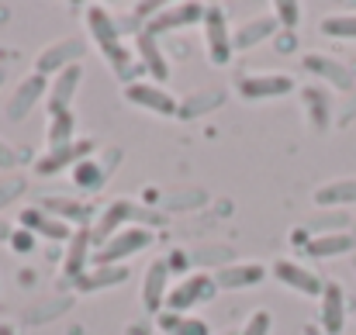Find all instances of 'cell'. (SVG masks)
<instances>
[{
	"label": "cell",
	"mask_w": 356,
	"mask_h": 335,
	"mask_svg": "<svg viewBox=\"0 0 356 335\" xmlns=\"http://www.w3.org/2000/svg\"><path fill=\"white\" fill-rule=\"evenodd\" d=\"M87 24H90V35H94L97 49L104 52V59L111 63V70L124 80V87L131 83V76H135V73H145L142 66H131V56H128V49L121 45L118 24H115V17H108V10H104V7L90 3V7H87Z\"/></svg>",
	"instance_id": "cell-1"
},
{
	"label": "cell",
	"mask_w": 356,
	"mask_h": 335,
	"mask_svg": "<svg viewBox=\"0 0 356 335\" xmlns=\"http://www.w3.org/2000/svg\"><path fill=\"white\" fill-rule=\"evenodd\" d=\"M152 245V231L142 228V224H128V228H118L108 242H101V249L94 252V266H118L121 259L142 252Z\"/></svg>",
	"instance_id": "cell-2"
},
{
	"label": "cell",
	"mask_w": 356,
	"mask_h": 335,
	"mask_svg": "<svg viewBox=\"0 0 356 335\" xmlns=\"http://www.w3.org/2000/svg\"><path fill=\"white\" fill-rule=\"evenodd\" d=\"M204 45H208V59L215 66H229L232 59V35H229V21H225V10L222 7H208L204 10Z\"/></svg>",
	"instance_id": "cell-3"
},
{
	"label": "cell",
	"mask_w": 356,
	"mask_h": 335,
	"mask_svg": "<svg viewBox=\"0 0 356 335\" xmlns=\"http://www.w3.org/2000/svg\"><path fill=\"white\" fill-rule=\"evenodd\" d=\"M215 291H218L215 277H208V273H191L187 280H180V284L166 294V311L184 315V311H187V308H194L197 301H211V297H215Z\"/></svg>",
	"instance_id": "cell-4"
},
{
	"label": "cell",
	"mask_w": 356,
	"mask_h": 335,
	"mask_svg": "<svg viewBox=\"0 0 356 335\" xmlns=\"http://www.w3.org/2000/svg\"><path fill=\"white\" fill-rule=\"evenodd\" d=\"M270 273H273V280H280L284 287H291V291H298L305 297H322V287L325 284L318 280V273L308 270V266H301V263H294V259H277L270 266Z\"/></svg>",
	"instance_id": "cell-5"
},
{
	"label": "cell",
	"mask_w": 356,
	"mask_h": 335,
	"mask_svg": "<svg viewBox=\"0 0 356 335\" xmlns=\"http://www.w3.org/2000/svg\"><path fill=\"white\" fill-rule=\"evenodd\" d=\"M166 294H170V259H152L149 270L142 273V308L159 315L166 308Z\"/></svg>",
	"instance_id": "cell-6"
},
{
	"label": "cell",
	"mask_w": 356,
	"mask_h": 335,
	"mask_svg": "<svg viewBox=\"0 0 356 335\" xmlns=\"http://www.w3.org/2000/svg\"><path fill=\"white\" fill-rule=\"evenodd\" d=\"M291 90H294V80L284 73H252V76L238 80L242 101H273V97L291 94Z\"/></svg>",
	"instance_id": "cell-7"
},
{
	"label": "cell",
	"mask_w": 356,
	"mask_h": 335,
	"mask_svg": "<svg viewBox=\"0 0 356 335\" xmlns=\"http://www.w3.org/2000/svg\"><path fill=\"white\" fill-rule=\"evenodd\" d=\"M83 52H87V45H83L80 38H63V42H52V45H49V49L38 56V63H35V73H38V76L63 73L66 66H76Z\"/></svg>",
	"instance_id": "cell-8"
},
{
	"label": "cell",
	"mask_w": 356,
	"mask_h": 335,
	"mask_svg": "<svg viewBox=\"0 0 356 335\" xmlns=\"http://www.w3.org/2000/svg\"><path fill=\"white\" fill-rule=\"evenodd\" d=\"M124 101L135 104V108H145L152 114H177L180 104L173 94H166L159 83H128L124 87Z\"/></svg>",
	"instance_id": "cell-9"
},
{
	"label": "cell",
	"mask_w": 356,
	"mask_h": 335,
	"mask_svg": "<svg viewBox=\"0 0 356 335\" xmlns=\"http://www.w3.org/2000/svg\"><path fill=\"white\" fill-rule=\"evenodd\" d=\"M45 94H49V80H45V76H38V73L24 76V80H21V87L14 90L10 104H7V117H10V121L28 117V114H31V108H35V104H38Z\"/></svg>",
	"instance_id": "cell-10"
},
{
	"label": "cell",
	"mask_w": 356,
	"mask_h": 335,
	"mask_svg": "<svg viewBox=\"0 0 356 335\" xmlns=\"http://www.w3.org/2000/svg\"><path fill=\"white\" fill-rule=\"evenodd\" d=\"M80 80H83V66H80V63H76V66H66L63 73L52 76V83H49V114L70 111Z\"/></svg>",
	"instance_id": "cell-11"
},
{
	"label": "cell",
	"mask_w": 356,
	"mask_h": 335,
	"mask_svg": "<svg viewBox=\"0 0 356 335\" xmlns=\"http://www.w3.org/2000/svg\"><path fill=\"white\" fill-rule=\"evenodd\" d=\"M135 45H138V59H142V70L156 80V83H166L170 80V59L163 52V45L156 42V35L149 31H138L135 35Z\"/></svg>",
	"instance_id": "cell-12"
},
{
	"label": "cell",
	"mask_w": 356,
	"mask_h": 335,
	"mask_svg": "<svg viewBox=\"0 0 356 335\" xmlns=\"http://www.w3.org/2000/svg\"><path fill=\"white\" fill-rule=\"evenodd\" d=\"M204 3H177V7H163L159 10V17L156 21H149L145 24V31L149 35H159V31H173V28H184V24H197V21H204Z\"/></svg>",
	"instance_id": "cell-13"
},
{
	"label": "cell",
	"mask_w": 356,
	"mask_h": 335,
	"mask_svg": "<svg viewBox=\"0 0 356 335\" xmlns=\"http://www.w3.org/2000/svg\"><path fill=\"white\" fill-rule=\"evenodd\" d=\"M90 152H94V142H73V145H66V149H49V156L35 163V173L52 177V173H59V170H66V166H76V163L90 159Z\"/></svg>",
	"instance_id": "cell-14"
},
{
	"label": "cell",
	"mask_w": 356,
	"mask_h": 335,
	"mask_svg": "<svg viewBox=\"0 0 356 335\" xmlns=\"http://www.w3.org/2000/svg\"><path fill=\"white\" fill-rule=\"evenodd\" d=\"M305 70L308 73H315V76H322L325 83H332L336 90H353V73H350V66H343V63H336L332 56H322V52H312V56H305Z\"/></svg>",
	"instance_id": "cell-15"
},
{
	"label": "cell",
	"mask_w": 356,
	"mask_h": 335,
	"mask_svg": "<svg viewBox=\"0 0 356 335\" xmlns=\"http://www.w3.org/2000/svg\"><path fill=\"white\" fill-rule=\"evenodd\" d=\"M21 224L31 228V235H42V238H52V242H70L73 238V228L70 224L59 222L52 211H42V208L21 211Z\"/></svg>",
	"instance_id": "cell-16"
},
{
	"label": "cell",
	"mask_w": 356,
	"mask_h": 335,
	"mask_svg": "<svg viewBox=\"0 0 356 335\" xmlns=\"http://www.w3.org/2000/svg\"><path fill=\"white\" fill-rule=\"evenodd\" d=\"M346 325V294L339 284H325L322 287V332L325 335H339Z\"/></svg>",
	"instance_id": "cell-17"
},
{
	"label": "cell",
	"mask_w": 356,
	"mask_h": 335,
	"mask_svg": "<svg viewBox=\"0 0 356 335\" xmlns=\"http://www.w3.org/2000/svg\"><path fill=\"white\" fill-rule=\"evenodd\" d=\"M118 156H121L118 149H111V159H104V163H97L94 156L83 159V163H76V166H73L76 187H83V190H101L104 180H108V173H111V166H118Z\"/></svg>",
	"instance_id": "cell-18"
},
{
	"label": "cell",
	"mask_w": 356,
	"mask_h": 335,
	"mask_svg": "<svg viewBox=\"0 0 356 335\" xmlns=\"http://www.w3.org/2000/svg\"><path fill=\"white\" fill-rule=\"evenodd\" d=\"M266 277V266L263 263H232V266H222L215 273V284L225 287V291H238V287H252Z\"/></svg>",
	"instance_id": "cell-19"
},
{
	"label": "cell",
	"mask_w": 356,
	"mask_h": 335,
	"mask_svg": "<svg viewBox=\"0 0 356 335\" xmlns=\"http://www.w3.org/2000/svg\"><path fill=\"white\" fill-rule=\"evenodd\" d=\"M305 252H308V256H315V259H329V256L356 252V238L350 235V231H322V235L308 238Z\"/></svg>",
	"instance_id": "cell-20"
},
{
	"label": "cell",
	"mask_w": 356,
	"mask_h": 335,
	"mask_svg": "<svg viewBox=\"0 0 356 335\" xmlns=\"http://www.w3.org/2000/svg\"><path fill=\"white\" fill-rule=\"evenodd\" d=\"M277 17H252V21H245V24H238L236 31H232V49H252V45H259V42H266V38H273L277 35Z\"/></svg>",
	"instance_id": "cell-21"
},
{
	"label": "cell",
	"mask_w": 356,
	"mask_h": 335,
	"mask_svg": "<svg viewBox=\"0 0 356 335\" xmlns=\"http://www.w3.org/2000/svg\"><path fill=\"white\" fill-rule=\"evenodd\" d=\"M315 204H318V208H343V204H356V177L322 183V187L315 190Z\"/></svg>",
	"instance_id": "cell-22"
},
{
	"label": "cell",
	"mask_w": 356,
	"mask_h": 335,
	"mask_svg": "<svg viewBox=\"0 0 356 335\" xmlns=\"http://www.w3.org/2000/svg\"><path fill=\"white\" fill-rule=\"evenodd\" d=\"M128 218H138V208H135L131 201H111V204L101 211V218H97L94 238L108 242V238H111V231H115L121 222H128Z\"/></svg>",
	"instance_id": "cell-23"
},
{
	"label": "cell",
	"mask_w": 356,
	"mask_h": 335,
	"mask_svg": "<svg viewBox=\"0 0 356 335\" xmlns=\"http://www.w3.org/2000/svg\"><path fill=\"white\" fill-rule=\"evenodd\" d=\"M124 280H128V270H124V266H90V270L76 280V287L87 291V294H94V291L115 287V284H124Z\"/></svg>",
	"instance_id": "cell-24"
},
{
	"label": "cell",
	"mask_w": 356,
	"mask_h": 335,
	"mask_svg": "<svg viewBox=\"0 0 356 335\" xmlns=\"http://www.w3.org/2000/svg\"><path fill=\"white\" fill-rule=\"evenodd\" d=\"M156 329L166 335H208V325L201 318H187V315H177L166 308L156 315Z\"/></svg>",
	"instance_id": "cell-25"
},
{
	"label": "cell",
	"mask_w": 356,
	"mask_h": 335,
	"mask_svg": "<svg viewBox=\"0 0 356 335\" xmlns=\"http://www.w3.org/2000/svg\"><path fill=\"white\" fill-rule=\"evenodd\" d=\"M42 208H52V215L66 224H80V228L90 224V208L87 204H76V201H66V197H49V201H42Z\"/></svg>",
	"instance_id": "cell-26"
},
{
	"label": "cell",
	"mask_w": 356,
	"mask_h": 335,
	"mask_svg": "<svg viewBox=\"0 0 356 335\" xmlns=\"http://www.w3.org/2000/svg\"><path fill=\"white\" fill-rule=\"evenodd\" d=\"M87 249H90V231L87 228H76L73 238H70V252H66V277H83V266H87Z\"/></svg>",
	"instance_id": "cell-27"
},
{
	"label": "cell",
	"mask_w": 356,
	"mask_h": 335,
	"mask_svg": "<svg viewBox=\"0 0 356 335\" xmlns=\"http://www.w3.org/2000/svg\"><path fill=\"white\" fill-rule=\"evenodd\" d=\"M73 142H76L73 138V114H49V149H66Z\"/></svg>",
	"instance_id": "cell-28"
},
{
	"label": "cell",
	"mask_w": 356,
	"mask_h": 335,
	"mask_svg": "<svg viewBox=\"0 0 356 335\" xmlns=\"http://www.w3.org/2000/svg\"><path fill=\"white\" fill-rule=\"evenodd\" d=\"M305 97V108H308V117H312V124L315 128H329V111H332V104H329V97H325V90H305L301 94Z\"/></svg>",
	"instance_id": "cell-29"
},
{
	"label": "cell",
	"mask_w": 356,
	"mask_h": 335,
	"mask_svg": "<svg viewBox=\"0 0 356 335\" xmlns=\"http://www.w3.org/2000/svg\"><path fill=\"white\" fill-rule=\"evenodd\" d=\"M318 31L329 38H353L356 42V14H329V17H322Z\"/></svg>",
	"instance_id": "cell-30"
},
{
	"label": "cell",
	"mask_w": 356,
	"mask_h": 335,
	"mask_svg": "<svg viewBox=\"0 0 356 335\" xmlns=\"http://www.w3.org/2000/svg\"><path fill=\"white\" fill-rule=\"evenodd\" d=\"M273 14H277V24H280L284 31H294V28H298V17H301V7L291 3V0H277V3H273Z\"/></svg>",
	"instance_id": "cell-31"
},
{
	"label": "cell",
	"mask_w": 356,
	"mask_h": 335,
	"mask_svg": "<svg viewBox=\"0 0 356 335\" xmlns=\"http://www.w3.org/2000/svg\"><path fill=\"white\" fill-rule=\"evenodd\" d=\"M270 311L266 308H259V311H252L249 318H245V325L238 329V335H270Z\"/></svg>",
	"instance_id": "cell-32"
},
{
	"label": "cell",
	"mask_w": 356,
	"mask_h": 335,
	"mask_svg": "<svg viewBox=\"0 0 356 335\" xmlns=\"http://www.w3.org/2000/svg\"><path fill=\"white\" fill-rule=\"evenodd\" d=\"M14 166H17V152L7 142H0V170H14Z\"/></svg>",
	"instance_id": "cell-33"
},
{
	"label": "cell",
	"mask_w": 356,
	"mask_h": 335,
	"mask_svg": "<svg viewBox=\"0 0 356 335\" xmlns=\"http://www.w3.org/2000/svg\"><path fill=\"white\" fill-rule=\"evenodd\" d=\"M10 238H14V249H17V252H24V249L35 245V235H31V231H14Z\"/></svg>",
	"instance_id": "cell-34"
},
{
	"label": "cell",
	"mask_w": 356,
	"mask_h": 335,
	"mask_svg": "<svg viewBox=\"0 0 356 335\" xmlns=\"http://www.w3.org/2000/svg\"><path fill=\"white\" fill-rule=\"evenodd\" d=\"M273 49H277V52H291V49H294V35H291V31L277 35V38H273Z\"/></svg>",
	"instance_id": "cell-35"
},
{
	"label": "cell",
	"mask_w": 356,
	"mask_h": 335,
	"mask_svg": "<svg viewBox=\"0 0 356 335\" xmlns=\"http://www.w3.org/2000/svg\"><path fill=\"white\" fill-rule=\"evenodd\" d=\"M7 235H10V231H7V224H0V242H7Z\"/></svg>",
	"instance_id": "cell-36"
},
{
	"label": "cell",
	"mask_w": 356,
	"mask_h": 335,
	"mask_svg": "<svg viewBox=\"0 0 356 335\" xmlns=\"http://www.w3.org/2000/svg\"><path fill=\"white\" fill-rule=\"evenodd\" d=\"M0 335H14V329L10 325H0Z\"/></svg>",
	"instance_id": "cell-37"
},
{
	"label": "cell",
	"mask_w": 356,
	"mask_h": 335,
	"mask_svg": "<svg viewBox=\"0 0 356 335\" xmlns=\"http://www.w3.org/2000/svg\"><path fill=\"white\" fill-rule=\"evenodd\" d=\"M3 80H7V70H0V83H3Z\"/></svg>",
	"instance_id": "cell-38"
},
{
	"label": "cell",
	"mask_w": 356,
	"mask_h": 335,
	"mask_svg": "<svg viewBox=\"0 0 356 335\" xmlns=\"http://www.w3.org/2000/svg\"><path fill=\"white\" fill-rule=\"evenodd\" d=\"M353 270H356V252H353Z\"/></svg>",
	"instance_id": "cell-39"
},
{
	"label": "cell",
	"mask_w": 356,
	"mask_h": 335,
	"mask_svg": "<svg viewBox=\"0 0 356 335\" xmlns=\"http://www.w3.org/2000/svg\"><path fill=\"white\" fill-rule=\"evenodd\" d=\"M225 335H238V332H225Z\"/></svg>",
	"instance_id": "cell-40"
}]
</instances>
